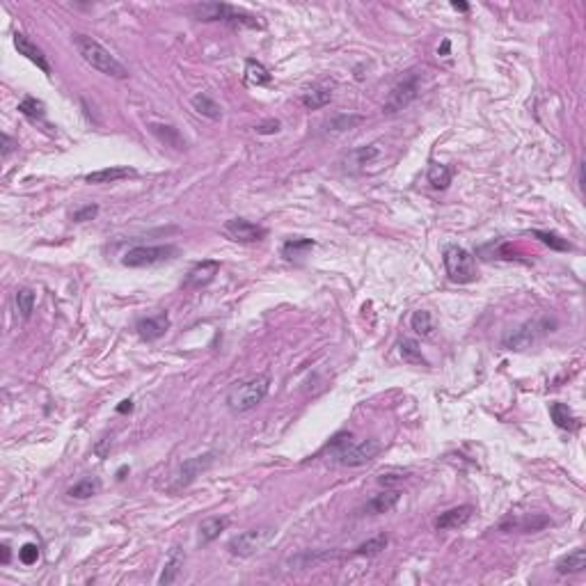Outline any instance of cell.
I'll return each mask as SVG.
<instances>
[{"label":"cell","mask_w":586,"mask_h":586,"mask_svg":"<svg viewBox=\"0 0 586 586\" xmlns=\"http://www.w3.org/2000/svg\"><path fill=\"white\" fill-rule=\"evenodd\" d=\"M71 41H74V48L78 51V55H81L92 69H97L99 74L110 76V78H128V69L108 51V48L99 44L97 39L76 32L74 37H71Z\"/></svg>","instance_id":"1"},{"label":"cell","mask_w":586,"mask_h":586,"mask_svg":"<svg viewBox=\"0 0 586 586\" xmlns=\"http://www.w3.org/2000/svg\"><path fill=\"white\" fill-rule=\"evenodd\" d=\"M190 14L197 21H225L234 28H263V21L259 17L250 14L245 10H239L227 3H199L190 7Z\"/></svg>","instance_id":"2"},{"label":"cell","mask_w":586,"mask_h":586,"mask_svg":"<svg viewBox=\"0 0 586 586\" xmlns=\"http://www.w3.org/2000/svg\"><path fill=\"white\" fill-rule=\"evenodd\" d=\"M268 390H270V378L254 376V378H250V381L234 385L230 390V394H227V405H230V410L236 414L247 412V410L256 408V405L268 396Z\"/></svg>","instance_id":"3"},{"label":"cell","mask_w":586,"mask_h":586,"mask_svg":"<svg viewBox=\"0 0 586 586\" xmlns=\"http://www.w3.org/2000/svg\"><path fill=\"white\" fill-rule=\"evenodd\" d=\"M445 268L449 280L456 284H469L476 280V261L465 247L449 245L445 250Z\"/></svg>","instance_id":"4"},{"label":"cell","mask_w":586,"mask_h":586,"mask_svg":"<svg viewBox=\"0 0 586 586\" xmlns=\"http://www.w3.org/2000/svg\"><path fill=\"white\" fill-rule=\"evenodd\" d=\"M174 256H176L174 245H138L128 250L121 263L128 268H147V266H156V263L170 261Z\"/></svg>","instance_id":"5"},{"label":"cell","mask_w":586,"mask_h":586,"mask_svg":"<svg viewBox=\"0 0 586 586\" xmlns=\"http://www.w3.org/2000/svg\"><path fill=\"white\" fill-rule=\"evenodd\" d=\"M275 536L273 527H256V529H247L239 536H234L230 540V552L234 556H252L256 552H261L263 547L268 545L270 538Z\"/></svg>","instance_id":"6"},{"label":"cell","mask_w":586,"mask_h":586,"mask_svg":"<svg viewBox=\"0 0 586 586\" xmlns=\"http://www.w3.org/2000/svg\"><path fill=\"white\" fill-rule=\"evenodd\" d=\"M381 452H383V442L371 438V440L357 442V445L348 442L346 447H341L339 452L334 454V458H337L339 465H344V467H360V465H367L369 461H374Z\"/></svg>","instance_id":"7"},{"label":"cell","mask_w":586,"mask_h":586,"mask_svg":"<svg viewBox=\"0 0 586 586\" xmlns=\"http://www.w3.org/2000/svg\"><path fill=\"white\" fill-rule=\"evenodd\" d=\"M417 94H419V74H417V71H410V74L405 76L403 81L390 92V97H387V101H385L383 110L387 112V115L401 112L403 108H408L414 99H417Z\"/></svg>","instance_id":"8"},{"label":"cell","mask_w":586,"mask_h":586,"mask_svg":"<svg viewBox=\"0 0 586 586\" xmlns=\"http://www.w3.org/2000/svg\"><path fill=\"white\" fill-rule=\"evenodd\" d=\"M543 332H547V321H527V323L506 334L502 339V346L509 348V351H525V348L536 344V339Z\"/></svg>","instance_id":"9"},{"label":"cell","mask_w":586,"mask_h":586,"mask_svg":"<svg viewBox=\"0 0 586 586\" xmlns=\"http://www.w3.org/2000/svg\"><path fill=\"white\" fill-rule=\"evenodd\" d=\"M223 232L227 239H232L236 243H256V241H263L266 239V230L254 223H250L245 218H232L227 220Z\"/></svg>","instance_id":"10"},{"label":"cell","mask_w":586,"mask_h":586,"mask_svg":"<svg viewBox=\"0 0 586 586\" xmlns=\"http://www.w3.org/2000/svg\"><path fill=\"white\" fill-rule=\"evenodd\" d=\"M213 458H216L213 454H204V456H195V458L185 461L183 465H181V469L176 472L174 483L170 485V490L176 492V490L185 488L188 483H192L199 474H202L204 469H209V467L213 465Z\"/></svg>","instance_id":"11"},{"label":"cell","mask_w":586,"mask_h":586,"mask_svg":"<svg viewBox=\"0 0 586 586\" xmlns=\"http://www.w3.org/2000/svg\"><path fill=\"white\" fill-rule=\"evenodd\" d=\"M218 270H220L218 261H213V259L199 261L197 266H192L188 270V275H185V280H183V289H202V287H206V284H211L213 280H216Z\"/></svg>","instance_id":"12"},{"label":"cell","mask_w":586,"mask_h":586,"mask_svg":"<svg viewBox=\"0 0 586 586\" xmlns=\"http://www.w3.org/2000/svg\"><path fill=\"white\" fill-rule=\"evenodd\" d=\"M14 46H17L19 55H23V58H28L32 64H37L44 74H51V64H48L44 51H41L30 37H26L23 32H14Z\"/></svg>","instance_id":"13"},{"label":"cell","mask_w":586,"mask_h":586,"mask_svg":"<svg viewBox=\"0 0 586 586\" xmlns=\"http://www.w3.org/2000/svg\"><path fill=\"white\" fill-rule=\"evenodd\" d=\"M135 330H138L140 337L147 339V341L161 339L163 334L170 330V316L165 312H159V314H154V316L140 319L138 325H135Z\"/></svg>","instance_id":"14"},{"label":"cell","mask_w":586,"mask_h":586,"mask_svg":"<svg viewBox=\"0 0 586 586\" xmlns=\"http://www.w3.org/2000/svg\"><path fill=\"white\" fill-rule=\"evenodd\" d=\"M378 156H381V145H367V147L353 149V152L344 159L346 172H360V170H364V165H369V163L376 161Z\"/></svg>","instance_id":"15"},{"label":"cell","mask_w":586,"mask_h":586,"mask_svg":"<svg viewBox=\"0 0 586 586\" xmlns=\"http://www.w3.org/2000/svg\"><path fill=\"white\" fill-rule=\"evenodd\" d=\"M472 513H474V509L467 504L456 506V509H449V511L442 513L438 520H435V529H440V532H452V529H458L472 518Z\"/></svg>","instance_id":"16"},{"label":"cell","mask_w":586,"mask_h":586,"mask_svg":"<svg viewBox=\"0 0 586 586\" xmlns=\"http://www.w3.org/2000/svg\"><path fill=\"white\" fill-rule=\"evenodd\" d=\"M401 499V490H385L381 495H374L364 506V513H371V516H381V513H390L394 511V506Z\"/></svg>","instance_id":"17"},{"label":"cell","mask_w":586,"mask_h":586,"mask_svg":"<svg viewBox=\"0 0 586 586\" xmlns=\"http://www.w3.org/2000/svg\"><path fill=\"white\" fill-rule=\"evenodd\" d=\"M227 527H230V518H225V516H213V518L202 520V523H199V543H202V545H209V543L216 540Z\"/></svg>","instance_id":"18"},{"label":"cell","mask_w":586,"mask_h":586,"mask_svg":"<svg viewBox=\"0 0 586 586\" xmlns=\"http://www.w3.org/2000/svg\"><path fill=\"white\" fill-rule=\"evenodd\" d=\"M149 131H152L165 147H172V149H176V152H183V149H185L183 135L179 133V128H174V126H170V124H149Z\"/></svg>","instance_id":"19"},{"label":"cell","mask_w":586,"mask_h":586,"mask_svg":"<svg viewBox=\"0 0 586 586\" xmlns=\"http://www.w3.org/2000/svg\"><path fill=\"white\" fill-rule=\"evenodd\" d=\"M128 176H135L133 168H103V170H97V172H90L85 176V181L88 183H115Z\"/></svg>","instance_id":"20"},{"label":"cell","mask_w":586,"mask_h":586,"mask_svg":"<svg viewBox=\"0 0 586 586\" xmlns=\"http://www.w3.org/2000/svg\"><path fill=\"white\" fill-rule=\"evenodd\" d=\"M183 552H181V547H172L170 549V556H168V561H165V568H163V573H161V577H159V584L161 586H168V584H172V582H176V577H179V573H181V568H183Z\"/></svg>","instance_id":"21"},{"label":"cell","mask_w":586,"mask_h":586,"mask_svg":"<svg viewBox=\"0 0 586 586\" xmlns=\"http://www.w3.org/2000/svg\"><path fill=\"white\" fill-rule=\"evenodd\" d=\"M190 105H192V110H195L197 115H202V117L211 119V121H218L220 117H223V108H220V105L213 101L209 94H204V92H199V94L192 97Z\"/></svg>","instance_id":"22"},{"label":"cell","mask_w":586,"mask_h":586,"mask_svg":"<svg viewBox=\"0 0 586 586\" xmlns=\"http://www.w3.org/2000/svg\"><path fill=\"white\" fill-rule=\"evenodd\" d=\"M549 417L563 431H577L580 428V419L575 417L566 403H549Z\"/></svg>","instance_id":"23"},{"label":"cell","mask_w":586,"mask_h":586,"mask_svg":"<svg viewBox=\"0 0 586 586\" xmlns=\"http://www.w3.org/2000/svg\"><path fill=\"white\" fill-rule=\"evenodd\" d=\"M586 568V552L584 549H573V552H568L566 556H561L559 561H556V573L559 575H573V573H582V570Z\"/></svg>","instance_id":"24"},{"label":"cell","mask_w":586,"mask_h":586,"mask_svg":"<svg viewBox=\"0 0 586 586\" xmlns=\"http://www.w3.org/2000/svg\"><path fill=\"white\" fill-rule=\"evenodd\" d=\"M330 101H332V88H330V85H319V88H312L303 97V105L307 110H321V108H325V105Z\"/></svg>","instance_id":"25"},{"label":"cell","mask_w":586,"mask_h":586,"mask_svg":"<svg viewBox=\"0 0 586 586\" xmlns=\"http://www.w3.org/2000/svg\"><path fill=\"white\" fill-rule=\"evenodd\" d=\"M552 525V520L547 516H540V513H534V516H527L523 520H513V523H504L502 529H520V532H540L543 527Z\"/></svg>","instance_id":"26"},{"label":"cell","mask_w":586,"mask_h":586,"mask_svg":"<svg viewBox=\"0 0 586 586\" xmlns=\"http://www.w3.org/2000/svg\"><path fill=\"white\" fill-rule=\"evenodd\" d=\"M99 490H101V483H99V478L88 476V478H81L78 483L71 485L69 497H74V499H90V497H94Z\"/></svg>","instance_id":"27"},{"label":"cell","mask_w":586,"mask_h":586,"mask_svg":"<svg viewBox=\"0 0 586 586\" xmlns=\"http://www.w3.org/2000/svg\"><path fill=\"white\" fill-rule=\"evenodd\" d=\"M245 83L247 85H268L270 83V71L263 67L261 62L256 60H247L245 62Z\"/></svg>","instance_id":"28"},{"label":"cell","mask_w":586,"mask_h":586,"mask_svg":"<svg viewBox=\"0 0 586 586\" xmlns=\"http://www.w3.org/2000/svg\"><path fill=\"white\" fill-rule=\"evenodd\" d=\"M452 176H454L452 168L440 165V163H435V165H431V170H428V183L438 190H445L447 185L452 183Z\"/></svg>","instance_id":"29"},{"label":"cell","mask_w":586,"mask_h":586,"mask_svg":"<svg viewBox=\"0 0 586 586\" xmlns=\"http://www.w3.org/2000/svg\"><path fill=\"white\" fill-rule=\"evenodd\" d=\"M410 327L417 334H421V337H431L433 334V316L431 312L426 310H417L410 316Z\"/></svg>","instance_id":"30"},{"label":"cell","mask_w":586,"mask_h":586,"mask_svg":"<svg viewBox=\"0 0 586 586\" xmlns=\"http://www.w3.org/2000/svg\"><path fill=\"white\" fill-rule=\"evenodd\" d=\"M398 351H401V357L408 364H424L426 367V357L421 355V348H419V344L414 339H403L401 344H398Z\"/></svg>","instance_id":"31"},{"label":"cell","mask_w":586,"mask_h":586,"mask_svg":"<svg viewBox=\"0 0 586 586\" xmlns=\"http://www.w3.org/2000/svg\"><path fill=\"white\" fill-rule=\"evenodd\" d=\"M19 112H21V115H26L28 119H32V121L44 119V115H46L44 103L37 101L34 97H26L23 101L19 103Z\"/></svg>","instance_id":"32"},{"label":"cell","mask_w":586,"mask_h":586,"mask_svg":"<svg viewBox=\"0 0 586 586\" xmlns=\"http://www.w3.org/2000/svg\"><path fill=\"white\" fill-rule=\"evenodd\" d=\"M387 547V536H376V538H369L367 543H362V545L355 547V554L357 556H376L381 554L383 549Z\"/></svg>","instance_id":"33"},{"label":"cell","mask_w":586,"mask_h":586,"mask_svg":"<svg viewBox=\"0 0 586 586\" xmlns=\"http://www.w3.org/2000/svg\"><path fill=\"white\" fill-rule=\"evenodd\" d=\"M314 247V241L312 239H291L282 245V254L287 259H293V256H303L307 250Z\"/></svg>","instance_id":"34"},{"label":"cell","mask_w":586,"mask_h":586,"mask_svg":"<svg viewBox=\"0 0 586 586\" xmlns=\"http://www.w3.org/2000/svg\"><path fill=\"white\" fill-rule=\"evenodd\" d=\"M34 303H37V298H34L32 289H19L17 291V307H19V312H21V316H23V319L32 316Z\"/></svg>","instance_id":"35"},{"label":"cell","mask_w":586,"mask_h":586,"mask_svg":"<svg viewBox=\"0 0 586 586\" xmlns=\"http://www.w3.org/2000/svg\"><path fill=\"white\" fill-rule=\"evenodd\" d=\"M536 239H538L540 243H545V245H549L552 250H559V252H568V250H573L570 247V243L568 241H563L559 234H554V232H540V230H534L532 232Z\"/></svg>","instance_id":"36"},{"label":"cell","mask_w":586,"mask_h":586,"mask_svg":"<svg viewBox=\"0 0 586 586\" xmlns=\"http://www.w3.org/2000/svg\"><path fill=\"white\" fill-rule=\"evenodd\" d=\"M362 121H364L362 115H337V117H332L330 121H327V128L334 131V133L351 131V128H355L357 124H362Z\"/></svg>","instance_id":"37"},{"label":"cell","mask_w":586,"mask_h":586,"mask_svg":"<svg viewBox=\"0 0 586 586\" xmlns=\"http://www.w3.org/2000/svg\"><path fill=\"white\" fill-rule=\"evenodd\" d=\"M19 559L23 566H32V563H37L39 559V547L34 545V543H26V545L19 549Z\"/></svg>","instance_id":"38"},{"label":"cell","mask_w":586,"mask_h":586,"mask_svg":"<svg viewBox=\"0 0 586 586\" xmlns=\"http://www.w3.org/2000/svg\"><path fill=\"white\" fill-rule=\"evenodd\" d=\"M280 128H282L280 119H266V121H261V124H256L254 131L259 135H273V133H280Z\"/></svg>","instance_id":"39"},{"label":"cell","mask_w":586,"mask_h":586,"mask_svg":"<svg viewBox=\"0 0 586 586\" xmlns=\"http://www.w3.org/2000/svg\"><path fill=\"white\" fill-rule=\"evenodd\" d=\"M99 213V206L97 204H90V206H83V209H78L74 213V223H85V220H92L97 218Z\"/></svg>","instance_id":"40"},{"label":"cell","mask_w":586,"mask_h":586,"mask_svg":"<svg viewBox=\"0 0 586 586\" xmlns=\"http://www.w3.org/2000/svg\"><path fill=\"white\" fill-rule=\"evenodd\" d=\"M401 478H403L401 474H383L378 481H381V485H385V488H390V485H396Z\"/></svg>","instance_id":"41"},{"label":"cell","mask_w":586,"mask_h":586,"mask_svg":"<svg viewBox=\"0 0 586 586\" xmlns=\"http://www.w3.org/2000/svg\"><path fill=\"white\" fill-rule=\"evenodd\" d=\"M14 147H17V145H14V140L7 133H3V152H0V154H3V159H7V156L12 154Z\"/></svg>","instance_id":"42"},{"label":"cell","mask_w":586,"mask_h":586,"mask_svg":"<svg viewBox=\"0 0 586 586\" xmlns=\"http://www.w3.org/2000/svg\"><path fill=\"white\" fill-rule=\"evenodd\" d=\"M10 559H12L10 545H7V543H3V545H0V561H3V566H7V563H10Z\"/></svg>","instance_id":"43"},{"label":"cell","mask_w":586,"mask_h":586,"mask_svg":"<svg viewBox=\"0 0 586 586\" xmlns=\"http://www.w3.org/2000/svg\"><path fill=\"white\" fill-rule=\"evenodd\" d=\"M133 410V401L131 398H126V401H121L119 405H117V412H121V414H126V412H131Z\"/></svg>","instance_id":"44"},{"label":"cell","mask_w":586,"mask_h":586,"mask_svg":"<svg viewBox=\"0 0 586 586\" xmlns=\"http://www.w3.org/2000/svg\"><path fill=\"white\" fill-rule=\"evenodd\" d=\"M452 7H454L456 12H469V5H467V3H456V0H454Z\"/></svg>","instance_id":"45"},{"label":"cell","mask_w":586,"mask_h":586,"mask_svg":"<svg viewBox=\"0 0 586 586\" xmlns=\"http://www.w3.org/2000/svg\"><path fill=\"white\" fill-rule=\"evenodd\" d=\"M449 53V39L442 41V46L438 48V55H447Z\"/></svg>","instance_id":"46"}]
</instances>
